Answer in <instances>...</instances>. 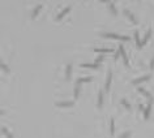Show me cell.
Returning a JSON list of instances; mask_svg holds the SVG:
<instances>
[{
    "label": "cell",
    "mask_w": 154,
    "mask_h": 138,
    "mask_svg": "<svg viewBox=\"0 0 154 138\" xmlns=\"http://www.w3.org/2000/svg\"><path fill=\"white\" fill-rule=\"evenodd\" d=\"M94 52L97 53H110L112 52L111 48H94Z\"/></svg>",
    "instance_id": "cell-10"
},
{
    "label": "cell",
    "mask_w": 154,
    "mask_h": 138,
    "mask_svg": "<svg viewBox=\"0 0 154 138\" xmlns=\"http://www.w3.org/2000/svg\"><path fill=\"white\" fill-rule=\"evenodd\" d=\"M71 73H72V65L68 64L67 65V72H65V77H67V81L71 79Z\"/></svg>",
    "instance_id": "cell-14"
},
{
    "label": "cell",
    "mask_w": 154,
    "mask_h": 138,
    "mask_svg": "<svg viewBox=\"0 0 154 138\" xmlns=\"http://www.w3.org/2000/svg\"><path fill=\"white\" fill-rule=\"evenodd\" d=\"M120 103H122V104L127 109H131V104H129V103H127V100H125V99H122V100H120Z\"/></svg>",
    "instance_id": "cell-22"
},
{
    "label": "cell",
    "mask_w": 154,
    "mask_h": 138,
    "mask_svg": "<svg viewBox=\"0 0 154 138\" xmlns=\"http://www.w3.org/2000/svg\"><path fill=\"white\" fill-rule=\"evenodd\" d=\"M58 107H72L73 106V102H59L56 103Z\"/></svg>",
    "instance_id": "cell-13"
},
{
    "label": "cell",
    "mask_w": 154,
    "mask_h": 138,
    "mask_svg": "<svg viewBox=\"0 0 154 138\" xmlns=\"http://www.w3.org/2000/svg\"><path fill=\"white\" fill-rule=\"evenodd\" d=\"M134 39H136V44H137V47H138V48H142L141 42H140V38H138V33H137V31H134Z\"/></svg>",
    "instance_id": "cell-19"
},
{
    "label": "cell",
    "mask_w": 154,
    "mask_h": 138,
    "mask_svg": "<svg viewBox=\"0 0 154 138\" xmlns=\"http://www.w3.org/2000/svg\"><path fill=\"white\" fill-rule=\"evenodd\" d=\"M111 78H112V73H111V72H108V73H107V78H106V85H104V90H106V91H108V90H110Z\"/></svg>",
    "instance_id": "cell-5"
},
{
    "label": "cell",
    "mask_w": 154,
    "mask_h": 138,
    "mask_svg": "<svg viewBox=\"0 0 154 138\" xmlns=\"http://www.w3.org/2000/svg\"><path fill=\"white\" fill-rule=\"evenodd\" d=\"M138 109H140V111H144V106L140 104V106H138Z\"/></svg>",
    "instance_id": "cell-28"
},
{
    "label": "cell",
    "mask_w": 154,
    "mask_h": 138,
    "mask_svg": "<svg viewBox=\"0 0 154 138\" xmlns=\"http://www.w3.org/2000/svg\"><path fill=\"white\" fill-rule=\"evenodd\" d=\"M150 69H154V56L152 59V63H150Z\"/></svg>",
    "instance_id": "cell-25"
},
{
    "label": "cell",
    "mask_w": 154,
    "mask_h": 138,
    "mask_svg": "<svg viewBox=\"0 0 154 138\" xmlns=\"http://www.w3.org/2000/svg\"><path fill=\"white\" fill-rule=\"evenodd\" d=\"M97 104H98V108H101L102 104H103V93L102 91H99L98 93V103H97Z\"/></svg>",
    "instance_id": "cell-15"
},
{
    "label": "cell",
    "mask_w": 154,
    "mask_h": 138,
    "mask_svg": "<svg viewBox=\"0 0 154 138\" xmlns=\"http://www.w3.org/2000/svg\"><path fill=\"white\" fill-rule=\"evenodd\" d=\"M114 132H115V124H114V118H111V121H110V133L114 134Z\"/></svg>",
    "instance_id": "cell-20"
},
{
    "label": "cell",
    "mask_w": 154,
    "mask_h": 138,
    "mask_svg": "<svg viewBox=\"0 0 154 138\" xmlns=\"http://www.w3.org/2000/svg\"><path fill=\"white\" fill-rule=\"evenodd\" d=\"M129 137H131V132H125L120 136V138H129Z\"/></svg>",
    "instance_id": "cell-23"
},
{
    "label": "cell",
    "mask_w": 154,
    "mask_h": 138,
    "mask_svg": "<svg viewBox=\"0 0 154 138\" xmlns=\"http://www.w3.org/2000/svg\"><path fill=\"white\" fill-rule=\"evenodd\" d=\"M118 49L120 51V55H122V57H123V61H124V64L128 65V57H127V53H125V51H124V46L120 44L119 47H118Z\"/></svg>",
    "instance_id": "cell-2"
},
{
    "label": "cell",
    "mask_w": 154,
    "mask_h": 138,
    "mask_svg": "<svg viewBox=\"0 0 154 138\" xmlns=\"http://www.w3.org/2000/svg\"><path fill=\"white\" fill-rule=\"evenodd\" d=\"M0 67H1V69H3V70H5V72L9 70V69H8V65H5V64H1Z\"/></svg>",
    "instance_id": "cell-24"
},
{
    "label": "cell",
    "mask_w": 154,
    "mask_h": 138,
    "mask_svg": "<svg viewBox=\"0 0 154 138\" xmlns=\"http://www.w3.org/2000/svg\"><path fill=\"white\" fill-rule=\"evenodd\" d=\"M78 94H80V85H76L74 86V98H78Z\"/></svg>",
    "instance_id": "cell-21"
},
{
    "label": "cell",
    "mask_w": 154,
    "mask_h": 138,
    "mask_svg": "<svg viewBox=\"0 0 154 138\" xmlns=\"http://www.w3.org/2000/svg\"><path fill=\"white\" fill-rule=\"evenodd\" d=\"M1 133L4 134V136H5L7 138H13V136H12V134L9 133V130L7 129V128H1Z\"/></svg>",
    "instance_id": "cell-17"
},
{
    "label": "cell",
    "mask_w": 154,
    "mask_h": 138,
    "mask_svg": "<svg viewBox=\"0 0 154 138\" xmlns=\"http://www.w3.org/2000/svg\"><path fill=\"white\" fill-rule=\"evenodd\" d=\"M150 111H152V103H149V106L144 109V118H145V120H148V118H149V116H150Z\"/></svg>",
    "instance_id": "cell-7"
},
{
    "label": "cell",
    "mask_w": 154,
    "mask_h": 138,
    "mask_svg": "<svg viewBox=\"0 0 154 138\" xmlns=\"http://www.w3.org/2000/svg\"><path fill=\"white\" fill-rule=\"evenodd\" d=\"M149 78H150V74L142 76V77H140V78H136V79H133V85H138V83H141V82H145V81H148Z\"/></svg>",
    "instance_id": "cell-4"
},
{
    "label": "cell",
    "mask_w": 154,
    "mask_h": 138,
    "mask_svg": "<svg viewBox=\"0 0 154 138\" xmlns=\"http://www.w3.org/2000/svg\"><path fill=\"white\" fill-rule=\"evenodd\" d=\"M82 68H89V69H98L99 68V64L98 63H94V64H81Z\"/></svg>",
    "instance_id": "cell-8"
},
{
    "label": "cell",
    "mask_w": 154,
    "mask_h": 138,
    "mask_svg": "<svg viewBox=\"0 0 154 138\" xmlns=\"http://www.w3.org/2000/svg\"><path fill=\"white\" fill-rule=\"evenodd\" d=\"M124 14H125V16H128V18H129V20L133 22V24H137V20L134 18V16H133V14L129 12L128 9H124Z\"/></svg>",
    "instance_id": "cell-9"
},
{
    "label": "cell",
    "mask_w": 154,
    "mask_h": 138,
    "mask_svg": "<svg viewBox=\"0 0 154 138\" xmlns=\"http://www.w3.org/2000/svg\"><path fill=\"white\" fill-rule=\"evenodd\" d=\"M119 53H120V51H119V49H118V51H116L115 52V57H114V59L116 60V59H118V57H119Z\"/></svg>",
    "instance_id": "cell-27"
},
{
    "label": "cell",
    "mask_w": 154,
    "mask_h": 138,
    "mask_svg": "<svg viewBox=\"0 0 154 138\" xmlns=\"http://www.w3.org/2000/svg\"><path fill=\"white\" fill-rule=\"evenodd\" d=\"M92 79H93L92 77H82V78H78L77 82H76V85H80V86H81V83H84V82H90Z\"/></svg>",
    "instance_id": "cell-11"
},
{
    "label": "cell",
    "mask_w": 154,
    "mask_h": 138,
    "mask_svg": "<svg viewBox=\"0 0 154 138\" xmlns=\"http://www.w3.org/2000/svg\"><path fill=\"white\" fill-rule=\"evenodd\" d=\"M41 9H42V5H38V7H37V8H35L34 10H33L31 17H33V18H35L37 16H38V13H39V10H41Z\"/></svg>",
    "instance_id": "cell-18"
},
{
    "label": "cell",
    "mask_w": 154,
    "mask_h": 138,
    "mask_svg": "<svg viewBox=\"0 0 154 138\" xmlns=\"http://www.w3.org/2000/svg\"><path fill=\"white\" fill-rule=\"evenodd\" d=\"M102 60H103V56H98V59H97V63L99 64V63H101V61H102Z\"/></svg>",
    "instance_id": "cell-26"
},
{
    "label": "cell",
    "mask_w": 154,
    "mask_h": 138,
    "mask_svg": "<svg viewBox=\"0 0 154 138\" xmlns=\"http://www.w3.org/2000/svg\"><path fill=\"white\" fill-rule=\"evenodd\" d=\"M69 10H71V7H67V8H65V9H63V10H62V12H60V13L58 14V16H56V20H58V21H59V20H62V18H63V17H64V16H65V14H67V13H68V12H69Z\"/></svg>",
    "instance_id": "cell-6"
},
{
    "label": "cell",
    "mask_w": 154,
    "mask_h": 138,
    "mask_svg": "<svg viewBox=\"0 0 154 138\" xmlns=\"http://www.w3.org/2000/svg\"><path fill=\"white\" fill-rule=\"evenodd\" d=\"M150 37H152V29H150L149 31L146 33V35L144 37V39H142V42H141V46H142V47H144V46L146 44V42L149 40V38H150Z\"/></svg>",
    "instance_id": "cell-12"
},
{
    "label": "cell",
    "mask_w": 154,
    "mask_h": 138,
    "mask_svg": "<svg viewBox=\"0 0 154 138\" xmlns=\"http://www.w3.org/2000/svg\"><path fill=\"white\" fill-rule=\"evenodd\" d=\"M102 37L103 38H112V39H118V40H129V37L116 35V34H112V33H103Z\"/></svg>",
    "instance_id": "cell-1"
},
{
    "label": "cell",
    "mask_w": 154,
    "mask_h": 138,
    "mask_svg": "<svg viewBox=\"0 0 154 138\" xmlns=\"http://www.w3.org/2000/svg\"><path fill=\"white\" fill-rule=\"evenodd\" d=\"M137 91H138V93H141V94H144L145 97L149 99V103H152V100H153L152 94H150V93H148V91H146V90L144 89V87H138V89H137Z\"/></svg>",
    "instance_id": "cell-3"
},
{
    "label": "cell",
    "mask_w": 154,
    "mask_h": 138,
    "mask_svg": "<svg viewBox=\"0 0 154 138\" xmlns=\"http://www.w3.org/2000/svg\"><path fill=\"white\" fill-rule=\"evenodd\" d=\"M108 8H110L111 13L114 14V16H116V14H118V12H116V8H115V5H114V3H112V1L108 3Z\"/></svg>",
    "instance_id": "cell-16"
}]
</instances>
